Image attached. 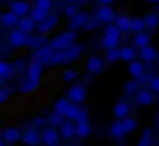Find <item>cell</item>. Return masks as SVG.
<instances>
[{
    "instance_id": "obj_1",
    "label": "cell",
    "mask_w": 159,
    "mask_h": 146,
    "mask_svg": "<svg viewBox=\"0 0 159 146\" xmlns=\"http://www.w3.org/2000/svg\"><path fill=\"white\" fill-rule=\"evenodd\" d=\"M81 54V45H69L67 48L61 50V51H53L48 65H56V64H69L75 59L80 58Z\"/></svg>"
},
{
    "instance_id": "obj_2",
    "label": "cell",
    "mask_w": 159,
    "mask_h": 146,
    "mask_svg": "<svg viewBox=\"0 0 159 146\" xmlns=\"http://www.w3.org/2000/svg\"><path fill=\"white\" fill-rule=\"evenodd\" d=\"M75 39H76V33L73 30H69V31H64L59 36H56L50 42V47L53 48V51H61V50L67 48L69 45H72L75 42Z\"/></svg>"
},
{
    "instance_id": "obj_3",
    "label": "cell",
    "mask_w": 159,
    "mask_h": 146,
    "mask_svg": "<svg viewBox=\"0 0 159 146\" xmlns=\"http://www.w3.org/2000/svg\"><path fill=\"white\" fill-rule=\"evenodd\" d=\"M86 97H88V92H86V87L83 84H75L67 92V98L70 100V103H75V104L84 103Z\"/></svg>"
},
{
    "instance_id": "obj_4",
    "label": "cell",
    "mask_w": 159,
    "mask_h": 146,
    "mask_svg": "<svg viewBox=\"0 0 159 146\" xmlns=\"http://www.w3.org/2000/svg\"><path fill=\"white\" fill-rule=\"evenodd\" d=\"M114 17H116V13H114V10L109 5H103V6H100V8L95 10V19L98 22L109 24V22L114 20Z\"/></svg>"
},
{
    "instance_id": "obj_5",
    "label": "cell",
    "mask_w": 159,
    "mask_h": 146,
    "mask_svg": "<svg viewBox=\"0 0 159 146\" xmlns=\"http://www.w3.org/2000/svg\"><path fill=\"white\" fill-rule=\"evenodd\" d=\"M88 17H89V14L84 13V11L75 13L72 17H69V19H70V20H69V30L76 31V30H80V28H83V25H84V22L88 20Z\"/></svg>"
},
{
    "instance_id": "obj_6",
    "label": "cell",
    "mask_w": 159,
    "mask_h": 146,
    "mask_svg": "<svg viewBox=\"0 0 159 146\" xmlns=\"http://www.w3.org/2000/svg\"><path fill=\"white\" fill-rule=\"evenodd\" d=\"M41 138H42V141H44L45 144L55 146V144H58V141H59V132H58L55 127H47V129L42 131Z\"/></svg>"
},
{
    "instance_id": "obj_7",
    "label": "cell",
    "mask_w": 159,
    "mask_h": 146,
    "mask_svg": "<svg viewBox=\"0 0 159 146\" xmlns=\"http://www.w3.org/2000/svg\"><path fill=\"white\" fill-rule=\"evenodd\" d=\"M52 54H53V48H52L50 45H45V47H41V48L36 50L33 61H38V62H41V64H48Z\"/></svg>"
},
{
    "instance_id": "obj_8",
    "label": "cell",
    "mask_w": 159,
    "mask_h": 146,
    "mask_svg": "<svg viewBox=\"0 0 159 146\" xmlns=\"http://www.w3.org/2000/svg\"><path fill=\"white\" fill-rule=\"evenodd\" d=\"M20 138H22V143L30 144V146H34V144L39 143V140H41V134H39L36 129L30 127V129H27V131L20 135Z\"/></svg>"
},
{
    "instance_id": "obj_9",
    "label": "cell",
    "mask_w": 159,
    "mask_h": 146,
    "mask_svg": "<svg viewBox=\"0 0 159 146\" xmlns=\"http://www.w3.org/2000/svg\"><path fill=\"white\" fill-rule=\"evenodd\" d=\"M41 75H42V64L38 62V61H31L28 68H27V76L28 79H33V81H39L41 79Z\"/></svg>"
},
{
    "instance_id": "obj_10",
    "label": "cell",
    "mask_w": 159,
    "mask_h": 146,
    "mask_svg": "<svg viewBox=\"0 0 159 146\" xmlns=\"http://www.w3.org/2000/svg\"><path fill=\"white\" fill-rule=\"evenodd\" d=\"M20 135H22V132H20L19 127H8V129H5L3 134H2L3 141H5L7 144H13V143L19 141V140H20Z\"/></svg>"
},
{
    "instance_id": "obj_11",
    "label": "cell",
    "mask_w": 159,
    "mask_h": 146,
    "mask_svg": "<svg viewBox=\"0 0 159 146\" xmlns=\"http://www.w3.org/2000/svg\"><path fill=\"white\" fill-rule=\"evenodd\" d=\"M8 42L13 47H22V45H27V36H25V33H22L19 30H14V31L10 33Z\"/></svg>"
},
{
    "instance_id": "obj_12",
    "label": "cell",
    "mask_w": 159,
    "mask_h": 146,
    "mask_svg": "<svg viewBox=\"0 0 159 146\" xmlns=\"http://www.w3.org/2000/svg\"><path fill=\"white\" fill-rule=\"evenodd\" d=\"M136 101H137V104H140V106H150V104L154 103V95H153L151 90L143 89V90H139V92H137Z\"/></svg>"
},
{
    "instance_id": "obj_13",
    "label": "cell",
    "mask_w": 159,
    "mask_h": 146,
    "mask_svg": "<svg viewBox=\"0 0 159 146\" xmlns=\"http://www.w3.org/2000/svg\"><path fill=\"white\" fill-rule=\"evenodd\" d=\"M86 68L89 73H92V75H97V73H100L103 70V61L98 58V56H91L86 62Z\"/></svg>"
},
{
    "instance_id": "obj_14",
    "label": "cell",
    "mask_w": 159,
    "mask_h": 146,
    "mask_svg": "<svg viewBox=\"0 0 159 146\" xmlns=\"http://www.w3.org/2000/svg\"><path fill=\"white\" fill-rule=\"evenodd\" d=\"M16 25H17V30L22 31V33H25V34H28V33H31L34 30V20L31 17L22 16L20 19H17V24Z\"/></svg>"
},
{
    "instance_id": "obj_15",
    "label": "cell",
    "mask_w": 159,
    "mask_h": 146,
    "mask_svg": "<svg viewBox=\"0 0 159 146\" xmlns=\"http://www.w3.org/2000/svg\"><path fill=\"white\" fill-rule=\"evenodd\" d=\"M11 11H13L16 16L22 17V16H27V14H28L30 5H28L27 2H24V0H16V2L11 3Z\"/></svg>"
},
{
    "instance_id": "obj_16",
    "label": "cell",
    "mask_w": 159,
    "mask_h": 146,
    "mask_svg": "<svg viewBox=\"0 0 159 146\" xmlns=\"http://www.w3.org/2000/svg\"><path fill=\"white\" fill-rule=\"evenodd\" d=\"M41 25L38 27V30H39V33H48V31H52L55 27H56V24H58V16H52V17H45L42 22H39Z\"/></svg>"
},
{
    "instance_id": "obj_17",
    "label": "cell",
    "mask_w": 159,
    "mask_h": 146,
    "mask_svg": "<svg viewBox=\"0 0 159 146\" xmlns=\"http://www.w3.org/2000/svg\"><path fill=\"white\" fill-rule=\"evenodd\" d=\"M92 134V127L88 121H83V123H76L75 124V135L80 137V138H86Z\"/></svg>"
},
{
    "instance_id": "obj_18",
    "label": "cell",
    "mask_w": 159,
    "mask_h": 146,
    "mask_svg": "<svg viewBox=\"0 0 159 146\" xmlns=\"http://www.w3.org/2000/svg\"><path fill=\"white\" fill-rule=\"evenodd\" d=\"M128 70H129V75H131L134 79H139L140 76H143V64L139 62V61H136V59L129 61Z\"/></svg>"
},
{
    "instance_id": "obj_19",
    "label": "cell",
    "mask_w": 159,
    "mask_h": 146,
    "mask_svg": "<svg viewBox=\"0 0 159 146\" xmlns=\"http://www.w3.org/2000/svg\"><path fill=\"white\" fill-rule=\"evenodd\" d=\"M17 19H19V16H16L13 11H8V13H5V14H0V24H2L3 27H7V28L16 27Z\"/></svg>"
},
{
    "instance_id": "obj_20",
    "label": "cell",
    "mask_w": 159,
    "mask_h": 146,
    "mask_svg": "<svg viewBox=\"0 0 159 146\" xmlns=\"http://www.w3.org/2000/svg\"><path fill=\"white\" fill-rule=\"evenodd\" d=\"M140 58H142L143 61H147V62H153V61H156V58H157V51H156L154 47H151V45L148 44L147 47L140 48Z\"/></svg>"
},
{
    "instance_id": "obj_21",
    "label": "cell",
    "mask_w": 159,
    "mask_h": 146,
    "mask_svg": "<svg viewBox=\"0 0 159 146\" xmlns=\"http://www.w3.org/2000/svg\"><path fill=\"white\" fill-rule=\"evenodd\" d=\"M80 114H81V107H80L78 104H75V103H70L67 110H66V114H64V117L67 120H70V121H76Z\"/></svg>"
},
{
    "instance_id": "obj_22",
    "label": "cell",
    "mask_w": 159,
    "mask_h": 146,
    "mask_svg": "<svg viewBox=\"0 0 159 146\" xmlns=\"http://www.w3.org/2000/svg\"><path fill=\"white\" fill-rule=\"evenodd\" d=\"M133 44H134L136 48H143L150 44V36L143 31H139V33H136V36L133 39Z\"/></svg>"
},
{
    "instance_id": "obj_23",
    "label": "cell",
    "mask_w": 159,
    "mask_h": 146,
    "mask_svg": "<svg viewBox=\"0 0 159 146\" xmlns=\"http://www.w3.org/2000/svg\"><path fill=\"white\" fill-rule=\"evenodd\" d=\"M114 115L117 117V118H125V117H128V114H129V106H128V103H125V101H119L116 106H114Z\"/></svg>"
},
{
    "instance_id": "obj_24",
    "label": "cell",
    "mask_w": 159,
    "mask_h": 146,
    "mask_svg": "<svg viewBox=\"0 0 159 146\" xmlns=\"http://www.w3.org/2000/svg\"><path fill=\"white\" fill-rule=\"evenodd\" d=\"M61 135L64 138H72L75 137V123H72L70 120L62 121L61 123Z\"/></svg>"
},
{
    "instance_id": "obj_25",
    "label": "cell",
    "mask_w": 159,
    "mask_h": 146,
    "mask_svg": "<svg viewBox=\"0 0 159 146\" xmlns=\"http://www.w3.org/2000/svg\"><path fill=\"white\" fill-rule=\"evenodd\" d=\"M119 58L125 62H129V61L136 59V50L133 47H122V48H119Z\"/></svg>"
},
{
    "instance_id": "obj_26",
    "label": "cell",
    "mask_w": 159,
    "mask_h": 146,
    "mask_svg": "<svg viewBox=\"0 0 159 146\" xmlns=\"http://www.w3.org/2000/svg\"><path fill=\"white\" fill-rule=\"evenodd\" d=\"M114 22H116V27L123 33V31H128L129 30L131 17H128V16H116L114 17Z\"/></svg>"
},
{
    "instance_id": "obj_27",
    "label": "cell",
    "mask_w": 159,
    "mask_h": 146,
    "mask_svg": "<svg viewBox=\"0 0 159 146\" xmlns=\"http://www.w3.org/2000/svg\"><path fill=\"white\" fill-rule=\"evenodd\" d=\"M39 87V81H33V79H27L25 83L20 84V92L22 93H31Z\"/></svg>"
},
{
    "instance_id": "obj_28",
    "label": "cell",
    "mask_w": 159,
    "mask_h": 146,
    "mask_svg": "<svg viewBox=\"0 0 159 146\" xmlns=\"http://www.w3.org/2000/svg\"><path fill=\"white\" fill-rule=\"evenodd\" d=\"M122 126H123V131H125V134H131V132H134L136 131V127H137V121L134 120V118H122Z\"/></svg>"
},
{
    "instance_id": "obj_29",
    "label": "cell",
    "mask_w": 159,
    "mask_h": 146,
    "mask_svg": "<svg viewBox=\"0 0 159 146\" xmlns=\"http://www.w3.org/2000/svg\"><path fill=\"white\" fill-rule=\"evenodd\" d=\"M28 13H30V17H31L34 22H42V20L48 16V11H42V10H39V8H33V10H30Z\"/></svg>"
},
{
    "instance_id": "obj_30",
    "label": "cell",
    "mask_w": 159,
    "mask_h": 146,
    "mask_svg": "<svg viewBox=\"0 0 159 146\" xmlns=\"http://www.w3.org/2000/svg\"><path fill=\"white\" fill-rule=\"evenodd\" d=\"M129 30L134 31V33L143 31V30H145V22H143V19H142V17H134V19H131Z\"/></svg>"
},
{
    "instance_id": "obj_31",
    "label": "cell",
    "mask_w": 159,
    "mask_h": 146,
    "mask_svg": "<svg viewBox=\"0 0 159 146\" xmlns=\"http://www.w3.org/2000/svg\"><path fill=\"white\" fill-rule=\"evenodd\" d=\"M69 104H70V100H69V98H61V100H58V101L55 103V112H58V114H61V115L64 117V114H66Z\"/></svg>"
},
{
    "instance_id": "obj_32",
    "label": "cell",
    "mask_w": 159,
    "mask_h": 146,
    "mask_svg": "<svg viewBox=\"0 0 159 146\" xmlns=\"http://www.w3.org/2000/svg\"><path fill=\"white\" fill-rule=\"evenodd\" d=\"M11 71H13V67H11L8 62L0 61V78L7 81V79L11 76Z\"/></svg>"
},
{
    "instance_id": "obj_33",
    "label": "cell",
    "mask_w": 159,
    "mask_h": 146,
    "mask_svg": "<svg viewBox=\"0 0 159 146\" xmlns=\"http://www.w3.org/2000/svg\"><path fill=\"white\" fill-rule=\"evenodd\" d=\"M111 135L116 137V138L125 137V131H123L122 121H114V123H112V126H111Z\"/></svg>"
},
{
    "instance_id": "obj_34",
    "label": "cell",
    "mask_w": 159,
    "mask_h": 146,
    "mask_svg": "<svg viewBox=\"0 0 159 146\" xmlns=\"http://www.w3.org/2000/svg\"><path fill=\"white\" fill-rule=\"evenodd\" d=\"M143 22H145V27H147V28L156 30V27H157V24H159V17L153 13V14H148V16L143 19Z\"/></svg>"
},
{
    "instance_id": "obj_35",
    "label": "cell",
    "mask_w": 159,
    "mask_h": 146,
    "mask_svg": "<svg viewBox=\"0 0 159 146\" xmlns=\"http://www.w3.org/2000/svg\"><path fill=\"white\" fill-rule=\"evenodd\" d=\"M103 48H114V47H119V37H112V36H105L103 37V42H102Z\"/></svg>"
},
{
    "instance_id": "obj_36",
    "label": "cell",
    "mask_w": 159,
    "mask_h": 146,
    "mask_svg": "<svg viewBox=\"0 0 159 146\" xmlns=\"http://www.w3.org/2000/svg\"><path fill=\"white\" fill-rule=\"evenodd\" d=\"M52 6H53L52 0H34V8H39L42 11H48L50 13Z\"/></svg>"
},
{
    "instance_id": "obj_37",
    "label": "cell",
    "mask_w": 159,
    "mask_h": 146,
    "mask_svg": "<svg viewBox=\"0 0 159 146\" xmlns=\"http://www.w3.org/2000/svg\"><path fill=\"white\" fill-rule=\"evenodd\" d=\"M78 78V71L75 68H67L64 73H62V81L64 83H72L73 79Z\"/></svg>"
},
{
    "instance_id": "obj_38",
    "label": "cell",
    "mask_w": 159,
    "mask_h": 146,
    "mask_svg": "<svg viewBox=\"0 0 159 146\" xmlns=\"http://www.w3.org/2000/svg\"><path fill=\"white\" fill-rule=\"evenodd\" d=\"M119 59H120V58H119V48H117V47L106 50V61H108V62H117Z\"/></svg>"
},
{
    "instance_id": "obj_39",
    "label": "cell",
    "mask_w": 159,
    "mask_h": 146,
    "mask_svg": "<svg viewBox=\"0 0 159 146\" xmlns=\"http://www.w3.org/2000/svg\"><path fill=\"white\" fill-rule=\"evenodd\" d=\"M122 31L116 27V25H108L105 28V36H112V37H120Z\"/></svg>"
},
{
    "instance_id": "obj_40",
    "label": "cell",
    "mask_w": 159,
    "mask_h": 146,
    "mask_svg": "<svg viewBox=\"0 0 159 146\" xmlns=\"http://www.w3.org/2000/svg\"><path fill=\"white\" fill-rule=\"evenodd\" d=\"M148 89L153 92V93H157L159 92V78L156 75H153L150 79H148Z\"/></svg>"
},
{
    "instance_id": "obj_41",
    "label": "cell",
    "mask_w": 159,
    "mask_h": 146,
    "mask_svg": "<svg viewBox=\"0 0 159 146\" xmlns=\"http://www.w3.org/2000/svg\"><path fill=\"white\" fill-rule=\"evenodd\" d=\"M153 140H151V131L150 129H145L143 134H142V140L139 141V146H145V144H151Z\"/></svg>"
},
{
    "instance_id": "obj_42",
    "label": "cell",
    "mask_w": 159,
    "mask_h": 146,
    "mask_svg": "<svg viewBox=\"0 0 159 146\" xmlns=\"http://www.w3.org/2000/svg\"><path fill=\"white\" fill-rule=\"evenodd\" d=\"M10 95H11V89H8V87H2V89H0V104H3L10 98Z\"/></svg>"
},
{
    "instance_id": "obj_43",
    "label": "cell",
    "mask_w": 159,
    "mask_h": 146,
    "mask_svg": "<svg viewBox=\"0 0 159 146\" xmlns=\"http://www.w3.org/2000/svg\"><path fill=\"white\" fill-rule=\"evenodd\" d=\"M80 10H78V6L76 5H67L66 8H64V14L67 16V17H72L75 13H78Z\"/></svg>"
},
{
    "instance_id": "obj_44",
    "label": "cell",
    "mask_w": 159,
    "mask_h": 146,
    "mask_svg": "<svg viewBox=\"0 0 159 146\" xmlns=\"http://www.w3.org/2000/svg\"><path fill=\"white\" fill-rule=\"evenodd\" d=\"M97 27H98V20L97 19H89V17H88V20L83 25V28H86V30H94Z\"/></svg>"
},
{
    "instance_id": "obj_45",
    "label": "cell",
    "mask_w": 159,
    "mask_h": 146,
    "mask_svg": "<svg viewBox=\"0 0 159 146\" xmlns=\"http://www.w3.org/2000/svg\"><path fill=\"white\" fill-rule=\"evenodd\" d=\"M136 89H137V83H136V79H133V81H129V83L125 84V92H126V93H134Z\"/></svg>"
},
{
    "instance_id": "obj_46",
    "label": "cell",
    "mask_w": 159,
    "mask_h": 146,
    "mask_svg": "<svg viewBox=\"0 0 159 146\" xmlns=\"http://www.w3.org/2000/svg\"><path fill=\"white\" fill-rule=\"evenodd\" d=\"M50 121H52V124H61L62 123V115L61 114H58V112H55L52 117H50Z\"/></svg>"
},
{
    "instance_id": "obj_47",
    "label": "cell",
    "mask_w": 159,
    "mask_h": 146,
    "mask_svg": "<svg viewBox=\"0 0 159 146\" xmlns=\"http://www.w3.org/2000/svg\"><path fill=\"white\" fill-rule=\"evenodd\" d=\"M114 2V0H98V3H102V5H111Z\"/></svg>"
},
{
    "instance_id": "obj_48",
    "label": "cell",
    "mask_w": 159,
    "mask_h": 146,
    "mask_svg": "<svg viewBox=\"0 0 159 146\" xmlns=\"http://www.w3.org/2000/svg\"><path fill=\"white\" fill-rule=\"evenodd\" d=\"M72 3H83V2H86V0H70Z\"/></svg>"
},
{
    "instance_id": "obj_49",
    "label": "cell",
    "mask_w": 159,
    "mask_h": 146,
    "mask_svg": "<svg viewBox=\"0 0 159 146\" xmlns=\"http://www.w3.org/2000/svg\"><path fill=\"white\" fill-rule=\"evenodd\" d=\"M147 2H151V3H156V2H159V0H147Z\"/></svg>"
},
{
    "instance_id": "obj_50",
    "label": "cell",
    "mask_w": 159,
    "mask_h": 146,
    "mask_svg": "<svg viewBox=\"0 0 159 146\" xmlns=\"http://www.w3.org/2000/svg\"><path fill=\"white\" fill-rule=\"evenodd\" d=\"M2 144H5V141H3V140H0V146H2Z\"/></svg>"
}]
</instances>
